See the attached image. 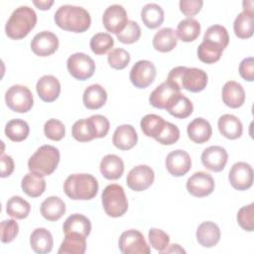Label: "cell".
<instances>
[{
  "label": "cell",
  "instance_id": "cell-1",
  "mask_svg": "<svg viewBox=\"0 0 254 254\" xmlns=\"http://www.w3.org/2000/svg\"><path fill=\"white\" fill-rule=\"evenodd\" d=\"M54 20L63 30L82 33L85 32L91 24L89 13L80 6L63 5L55 13Z\"/></svg>",
  "mask_w": 254,
  "mask_h": 254
},
{
  "label": "cell",
  "instance_id": "cell-2",
  "mask_svg": "<svg viewBox=\"0 0 254 254\" xmlns=\"http://www.w3.org/2000/svg\"><path fill=\"white\" fill-rule=\"evenodd\" d=\"M167 81L178 88H185L190 92H199L207 84V74L197 67L176 66L168 74Z\"/></svg>",
  "mask_w": 254,
  "mask_h": 254
},
{
  "label": "cell",
  "instance_id": "cell-3",
  "mask_svg": "<svg viewBox=\"0 0 254 254\" xmlns=\"http://www.w3.org/2000/svg\"><path fill=\"white\" fill-rule=\"evenodd\" d=\"M37 24V14L29 6H20L16 8L8 19L5 32L12 40H21L25 38Z\"/></svg>",
  "mask_w": 254,
  "mask_h": 254
},
{
  "label": "cell",
  "instance_id": "cell-4",
  "mask_svg": "<svg viewBox=\"0 0 254 254\" xmlns=\"http://www.w3.org/2000/svg\"><path fill=\"white\" fill-rule=\"evenodd\" d=\"M64 190L71 199L87 200L97 194L98 183L90 174H73L65 179Z\"/></svg>",
  "mask_w": 254,
  "mask_h": 254
},
{
  "label": "cell",
  "instance_id": "cell-5",
  "mask_svg": "<svg viewBox=\"0 0 254 254\" xmlns=\"http://www.w3.org/2000/svg\"><path fill=\"white\" fill-rule=\"evenodd\" d=\"M60 163V151L52 145H43L30 157L28 168L31 173L40 176L53 174Z\"/></svg>",
  "mask_w": 254,
  "mask_h": 254
},
{
  "label": "cell",
  "instance_id": "cell-6",
  "mask_svg": "<svg viewBox=\"0 0 254 254\" xmlns=\"http://www.w3.org/2000/svg\"><path fill=\"white\" fill-rule=\"evenodd\" d=\"M101 201L105 213L111 217H120L128 209L125 191L117 184H111L105 187L101 194Z\"/></svg>",
  "mask_w": 254,
  "mask_h": 254
},
{
  "label": "cell",
  "instance_id": "cell-7",
  "mask_svg": "<svg viewBox=\"0 0 254 254\" xmlns=\"http://www.w3.org/2000/svg\"><path fill=\"white\" fill-rule=\"evenodd\" d=\"M7 106L14 112H28L34 104V98L31 90L21 84H15L9 87L5 93Z\"/></svg>",
  "mask_w": 254,
  "mask_h": 254
},
{
  "label": "cell",
  "instance_id": "cell-8",
  "mask_svg": "<svg viewBox=\"0 0 254 254\" xmlns=\"http://www.w3.org/2000/svg\"><path fill=\"white\" fill-rule=\"evenodd\" d=\"M66 67L71 76L78 80L91 77L95 71L94 61L86 54L75 53L68 57Z\"/></svg>",
  "mask_w": 254,
  "mask_h": 254
},
{
  "label": "cell",
  "instance_id": "cell-9",
  "mask_svg": "<svg viewBox=\"0 0 254 254\" xmlns=\"http://www.w3.org/2000/svg\"><path fill=\"white\" fill-rule=\"evenodd\" d=\"M118 245L123 254H150L151 252L143 234L136 229L124 231L120 235Z\"/></svg>",
  "mask_w": 254,
  "mask_h": 254
},
{
  "label": "cell",
  "instance_id": "cell-10",
  "mask_svg": "<svg viewBox=\"0 0 254 254\" xmlns=\"http://www.w3.org/2000/svg\"><path fill=\"white\" fill-rule=\"evenodd\" d=\"M157 74L155 64L147 60H141L135 63L130 70V81L138 88H146L155 79Z\"/></svg>",
  "mask_w": 254,
  "mask_h": 254
},
{
  "label": "cell",
  "instance_id": "cell-11",
  "mask_svg": "<svg viewBox=\"0 0 254 254\" xmlns=\"http://www.w3.org/2000/svg\"><path fill=\"white\" fill-rule=\"evenodd\" d=\"M102 23L108 32L118 35L128 23V16L125 8L119 4L110 5L103 13Z\"/></svg>",
  "mask_w": 254,
  "mask_h": 254
},
{
  "label": "cell",
  "instance_id": "cell-12",
  "mask_svg": "<svg viewBox=\"0 0 254 254\" xmlns=\"http://www.w3.org/2000/svg\"><path fill=\"white\" fill-rule=\"evenodd\" d=\"M154 179L155 174L151 167L147 165H139L130 170L126 182L127 186L132 190L142 191L152 186Z\"/></svg>",
  "mask_w": 254,
  "mask_h": 254
},
{
  "label": "cell",
  "instance_id": "cell-13",
  "mask_svg": "<svg viewBox=\"0 0 254 254\" xmlns=\"http://www.w3.org/2000/svg\"><path fill=\"white\" fill-rule=\"evenodd\" d=\"M188 191L195 197L209 195L214 190V180L208 173L196 172L187 181Z\"/></svg>",
  "mask_w": 254,
  "mask_h": 254
},
{
  "label": "cell",
  "instance_id": "cell-14",
  "mask_svg": "<svg viewBox=\"0 0 254 254\" xmlns=\"http://www.w3.org/2000/svg\"><path fill=\"white\" fill-rule=\"evenodd\" d=\"M228 180L235 190H248L253 184V169L248 163L237 162L231 167Z\"/></svg>",
  "mask_w": 254,
  "mask_h": 254
},
{
  "label": "cell",
  "instance_id": "cell-15",
  "mask_svg": "<svg viewBox=\"0 0 254 254\" xmlns=\"http://www.w3.org/2000/svg\"><path fill=\"white\" fill-rule=\"evenodd\" d=\"M59 48L58 37L50 31H42L36 34L31 42L33 53L39 57L53 55Z\"/></svg>",
  "mask_w": 254,
  "mask_h": 254
},
{
  "label": "cell",
  "instance_id": "cell-16",
  "mask_svg": "<svg viewBox=\"0 0 254 254\" xmlns=\"http://www.w3.org/2000/svg\"><path fill=\"white\" fill-rule=\"evenodd\" d=\"M165 164L168 172L172 176L182 177L190 170L191 160L188 152L178 149L168 154Z\"/></svg>",
  "mask_w": 254,
  "mask_h": 254
},
{
  "label": "cell",
  "instance_id": "cell-17",
  "mask_svg": "<svg viewBox=\"0 0 254 254\" xmlns=\"http://www.w3.org/2000/svg\"><path fill=\"white\" fill-rule=\"evenodd\" d=\"M228 160L226 150L221 146H210L201 154V163L204 168L212 172H221Z\"/></svg>",
  "mask_w": 254,
  "mask_h": 254
},
{
  "label": "cell",
  "instance_id": "cell-18",
  "mask_svg": "<svg viewBox=\"0 0 254 254\" xmlns=\"http://www.w3.org/2000/svg\"><path fill=\"white\" fill-rule=\"evenodd\" d=\"M181 92V89L170 83L169 81H164L158 85L150 94L149 101L152 106L159 109H166L172 98Z\"/></svg>",
  "mask_w": 254,
  "mask_h": 254
},
{
  "label": "cell",
  "instance_id": "cell-19",
  "mask_svg": "<svg viewBox=\"0 0 254 254\" xmlns=\"http://www.w3.org/2000/svg\"><path fill=\"white\" fill-rule=\"evenodd\" d=\"M39 97L45 102L55 101L61 92V83L59 79L51 74L42 76L36 85Z\"/></svg>",
  "mask_w": 254,
  "mask_h": 254
},
{
  "label": "cell",
  "instance_id": "cell-20",
  "mask_svg": "<svg viewBox=\"0 0 254 254\" xmlns=\"http://www.w3.org/2000/svg\"><path fill=\"white\" fill-rule=\"evenodd\" d=\"M138 141V135L135 128L129 124L118 126L112 137L113 145L119 150L127 151L132 149Z\"/></svg>",
  "mask_w": 254,
  "mask_h": 254
},
{
  "label": "cell",
  "instance_id": "cell-21",
  "mask_svg": "<svg viewBox=\"0 0 254 254\" xmlns=\"http://www.w3.org/2000/svg\"><path fill=\"white\" fill-rule=\"evenodd\" d=\"M187 132L189 138L193 143L203 144L210 139L212 128L207 120L201 117H197L188 124Z\"/></svg>",
  "mask_w": 254,
  "mask_h": 254
},
{
  "label": "cell",
  "instance_id": "cell-22",
  "mask_svg": "<svg viewBox=\"0 0 254 254\" xmlns=\"http://www.w3.org/2000/svg\"><path fill=\"white\" fill-rule=\"evenodd\" d=\"M220 235L218 225L212 221H204L200 223L195 233L197 242L205 248L215 246L220 239Z\"/></svg>",
  "mask_w": 254,
  "mask_h": 254
},
{
  "label": "cell",
  "instance_id": "cell-23",
  "mask_svg": "<svg viewBox=\"0 0 254 254\" xmlns=\"http://www.w3.org/2000/svg\"><path fill=\"white\" fill-rule=\"evenodd\" d=\"M222 101L230 108H238L245 101V91L242 85L234 80L225 82L222 87Z\"/></svg>",
  "mask_w": 254,
  "mask_h": 254
},
{
  "label": "cell",
  "instance_id": "cell-24",
  "mask_svg": "<svg viewBox=\"0 0 254 254\" xmlns=\"http://www.w3.org/2000/svg\"><path fill=\"white\" fill-rule=\"evenodd\" d=\"M100 173L107 180H118L124 173V163L120 157L108 154L100 162Z\"/></svg>",
  "mask_w": 254,
  "mask_h": 254
},
{
  "label": "cell",
  "instance_id": "cell-25",
  "mask_svg": "<svg viewBox=\"0 0 254 254\" xmlns=\"http://www.w3.org/2000/svg\"><path fill=\"white\" fill-rule=\"evenodd\" d=\"M217 126L221 135L230 140L239 138L243 132L241 121L232 114H223L220 116L217 122Z\"/></svg>",
  "mask_w": 254,
  "mask_h": 254
},
{
  "label": "cell",
  "instance_id": "cell-26",
  "mask_svg": "<svg viewBox=\"0 0 254 254\" xmlns=\"http://www.w3.org/2000/svg\"><path fill=\"white\" fill-rule=\"evenodd\" d=\"M41 214L49 221H57L65 213V204L59 196L47 197L40 206Z\"/></svg>",
  "mask_w": 254,
  "mask_h": 254
},
{
  "label": "cell",
  "instance_id": "cell-27",
  "mask_svg": "<svg viewBox=\"0 0 254 254\" xmlns=\"http://www.w3.org/2000/svg\"><path fill=\"white\" fill-rule=\"evenodd\" d=\"M30 244L32 249L38 254H46L52 251L54 240L52 233L44 228H36L30 236Z\"/></svg>",
  "mask_w": 254,
  "mask_h": 254
},
{
  "label": "cell",
  "instance_id": "cell-28",
  "mask_svg": "<svg viewBox=\"0 0 254 254\" xmlns=\"http://www.w3.org/2000/svg\"><path fill=\"white\" fill-rule=\"evenodd\" d=\"M86 249V237L76 233L69 232L64 234V239L58 251L59 254H83Z\"/></svg>",
  "mask_w": 254,
  "mask_h": 254
},
{
  "label": "cell",
  "instance_id": "cell-29",
  "mask_svg": "<svg viewBox=\"0 0 254 254\" xmlns=\"http://www.w3.org/2000/svg\"><path fill=\"white\" fill-rule=\"evenodd\" d=\"M107 100V92L100 84H91L87 86L82 95V101L88 109H98L102 107Z\"/></svg>",
  "mask_w": 254,
  "mask_h": 254
},
{
  "label": "cell",
  "instance_id": "cell-30",
  "mask_svg": "<svg viewBox=\"0 0 254 254\" xmlns=\"http://www.w3.org/2000/svg\"><path fill=\"white\" fill-rule=\"evenodd\" d=\"M166 110L176 118L185 119L192 113L193 105L187 96L179 92L169 102Z\"/></svg>",
  "mask_w": 254,
  "mask_h": 254
},
{
  "label": "cell",
  "instance_id": "cell-31",
  "mask_svg": "<svg viewBox=\"0 0 254 254\" xmlns=\"http://www.w3.org/2000/svg\"><path fill=\"white\" fill-rule=\"evenodd\" d=\"M178 43V36L176 31L172 28L166 27L158 31L153 38V47L161 53L171 52Z\"/></svg>",
  "mask_w": 254,
  "mask_h": 254
},
{
  "label": "cell",
  "instance_id": "cell-32",
  "mask_svg": "<svg viewBox=\"0 0 254 254\" xmlns=\"http://www.w3.org/2000/svg\"><path fill=\"white\" fill-rule=\"evenodd\" d=\"M21 188L30 197H38L43 194L46 190V181L43 176L30 172L22 179Z\"/></svg>",
  "mask_w": 254,
  "mask_h": 254
},
{
  "label": "cell",
  "instance_id": "cell-33",
  "mask_svg": "<svg viewBox=\"0 0 254 254\" xmlns=\"http://www.w3.org/2000/svg\"><path fill=\"white\" fill-rule=\"evenodd\" d=\"M63 230L64 234L76 232L87 237L91 231V223L86 216L79 213H74L65 219L63 225Z\"/></svg>",
  "mask_w": 254,
  "mask_h": 254
},
{
  "label": "cell",
  "instance_id": "cell-34",
  "mask_svg": "<svg viewBox=\"0 0 254 254\" xmlns=\"http://www.w3.org/2000/svg\"><path fill=\"white\" fill-rule=\"evenodd\" d=\"M254 12L242 11L239 13L233 23V30L235 35L240 39H248L253 36Z\"/></svg>",
  "mask_w": 254,
  "mask_h": 254
},
{
  "label": "cell",
  "instance_id": "cell-35",
  "mask_svg": "<svg viewBox=\"0 0 254 254\" xmlns=\"http://www.w3.org/2000/svg\"><path fill=\"white\" fill-rule=\"evenodd\" d=\"M164 10L156 3H148L141 10V19L149 29H156L164 22Z\"/></svg>",
  "mask_w": 254,
  "mask_h": 254
},
{
  "label": "cell",
  "instance_id": "cell-36",
  "mask_svg": "<svg viewBox=\"0 0 254 254\" xmlns=\"http://www.w3.org/2000/svg\"><path fill=\"white\" fill-rule=\"evenodd\" d=\"M71 134L73 138L79 142H88L97 138L96 130L90 117L75 121L71 128Z\"/></svg>",
  "mask_w": 254,
  "mask_h": 254
},
{
  "label": "cell",
  "instance_id": "cell-37",
  "mask_svg": "<svg viewBox=\"0 0 254 254\" xmlns=\"http://www.w3.org/2000/svg\"><path fill=\"white\" fill-rule=\"evenodd\" d=\"M200 33V24L193 18H187L182 20L177 27L176 34L183 42L194 41Z\"/></svg>",
  "mask_w": 254,
  "mask_h": 254
},
{
  "label": "cell",
  "instance_id": "cell-38",
  "mask_svg": "<svg viewBox=\"0 0 254 254\" xmlns=\"http://www.w3.org/2000/svg\"><path fill=\"white\" fill-rule=\"evenodd\" d=\"M166 124V121L163 117L156 115V114H147L145 115L140 122L141 129L143 133L148 136L156 139L162 130L164 129V126Z\"/></svg>",
  "mask_w": 254,
  "mask_h": 254
},
{
  "label": "cell",
  "instance_id": "cell-39",
  "mask_svg": "<svg viewBox=\"0 0 254 254\" xmlns=\"http://www.w3.org/2000/svg\"><path fill=\"white\" fill-rule=\"evenodd\" d=\"M30 132L28 123L22 119H12L8 121L5 126V135L14 142H21L25 140Z\"/></svg>",
  "mask_w": 254,
  "mask_h": 254
},
{
  "label": "cell",
  "instance_id": "cell-40",
  "mask_svg": "<svg viewBox=\"0 0 254 254\" xmlns=\"http://www.w3.org/2000/svg\"><path fill=\"white\" fill-rule=\"evenodd\" d=\"M31 210L30 203L19 195L10 197L6 203V212L16 219L26 218Z\"/></svg>",
  "mask_w": 254,
  "mask_h": 254
},
{
  "label": "cell",
  "instance_id": "cell-41",
  "mask_svg": "<svg viewBox=\"0 0 254 254\" xmlns=\"http://www.w3.org/2000/svg\"><path fill=\"white\" fill-rule=\"evenodd\" d=\"M223 49L211 42L202 41L197 48V58L205 64H213L219 61Z\"/></svg>",
  "mask_w": 254,
  "mask_h": 254
},
{
  "label": "cell",
  "instance_id": "cell-42",
  "mask_svg": "<svg viewBox=\"0 0 254 254\" xmlns=\"http://www.w3.org/2000/svg\"><path fill=\"white\" fill-rule=\"evenodd\" d=\"M202 40L214 43L224 50L228 46L229 35L225 27L221 25H212L205 31Z\"/></svg>",
  "mask_w": 254,
  "mask_h": 254
},
{
  "label": "cell",
  "instance_id": "cell-43",
  "mask_svg": "<svg viewBox=\"0 0 254 254\" xmlns=\"http://www.w3.org/2000/svg\"><path fill=\"white\" fill-rule=\"evenodd\" d=\"M114 45L113 38L108 33H97L90 39V49L95 55L106 54Z\"/></svg>",
  "mask_w": 254,
  "mask_h": 254
},
{
  "label": "cell",
  "instance_id": "cell-44",
  "mask_svg": "<svg viewBox=\"0 0 254 254\" xmlns=\"http://www.w3.org/2000/svg\"><path fill=\"white\" fill-rule=\"evenodd\" d=\"M130 54L121 48L113 49L108 53L107 61L109 65L114 69L125 68L130 62Z\"/></svg>",
  "mask_w": 254,
  "mask_h": 254
},
{
  "label": "cell",
  "instance_id": "cell-45",
  "mask_svg": "<svg viewBox=\"0 0 254 254\" xmlns=\"http://www.w3.org/2000/svg\"><path fill=\"white\" fill-rule=\"evenodd\" d=\"M141 37V28L135 21H128L126 27L117 35L119 42L123 44H133Z\"/></svg>",
  "mask_w": 254,
  "mask_h": 254
},
{
  "label": "cell",
  "instance_id": "cell-46",
  "mask_svg": "<svg viewBox=\"0 0 254 254\" xmlns=\"http://www.w3.org/2000/svg\"><path fill=\"white\" fill-rule=\"evenodd\" d=\"M44 133L47 138L53 141H60L64 137L65 128L62 121L52 118L45 123Z\"/></svg>",
  "mask_w": 254,
  "mask_h": 254
},
{
  "label": "cell",
  "instance_id": "cell-47",
  "mask_svg": "<svg viewBox=\"0 0 254 254\" xmlns=\"http://www.w3.org/2000/svg\"><path fill=\"white\" fill-rule=\"evenodd\" d=\"M237 222L240 227L246 231L254 229V203L242 206L237 212Z\"/></svg>",
  "mask_w": 254,
  "mask_h": 254
},
{
  "label": "cell",
  "instance_id": "cell-48",
  "mask_svg": "<svg viewBox=\"0 0 254 254\" xmlns=\"http://www.w3.org/2000/svg\"><path fill=\"white\" fill-rule=\"evenodd\" d=\"M149 241L151 246L159 252H163L169 246V235L159 228H151L149 230Z\"/></svg>",
  "mask_w": 254,
  "mask_h": 254
},
{
  "label": "cell",
  "instance_id": "cell-49",
  "mask_svg": "<svg viewBox=\"0 0 254 254\" xmlns=\"http://www.w3.org/2000/svg\"><path fill=\"white\" fill-rule=\"evenodd\" d=\"M179 138H180L179 128L175 124L166 121L164 129L155 140L162 145H172L176 143L179 140Z\"/></svg>",
  "mask_w": 254,
  "mask_h": 254
},
{
  "label": "cell",
  "instance_id": "cell-50",
  "mask_svg": "<svg viewBox=\"0 0 254 254\" xmlns=\"http://www.w3.org/2000/svg\"><path fill=\"white\" fill-rule=\"evenodd\" d=\"M1 241L3 243H9L15 239L19 232V225L14 219H7L1 222Z\"/></svg>",
  "mask_w": 254,
  "mask_h": 254
},
{
  "label": "cell",
  "instance_id": "cell-51",
  "mask_svg": "<svg viewBox=\"0 0 254 254\" xmlns=\"http://www.w3.org/2000/svg\"><path fill=\"white\" fill-rule=\"evenodd\" d=\"M179 5L181 12L188 18H191L200 11L203 2L201 0H181Z\"/></svg>",
  "mask_w": 254,
  "mask_h": 254
},
{
  "label": "cell",
  "instance_id": "cell-52",
  "mask_svg": "<svg viewBox=\"0 0 254 254\" xmlns=\"http://www.w3.org/2000/svg\"><path fill=\"white\" fill-rule=\"evenodd\" d=\"M239 73L247 81L254 80V60L252 57L245 58L239 64Z\"/></svg>",
  "mask_w": 254,
  "mask_h": 254
},
{
  "label": "cell",
  "instance_id": "cell-53",
  "mask_svg": "<svg viewBox=\"0 0 254 254\" xmlns=\"http://www.w3.org/2000/svg\"><path fill=\"white\" fill-rule=\"evenodd\" d=\"M90 118L93 121L95 130H96V134H97V138L105 137L107 135V133L109 131V127H110L108 119L105 116L99 115V114L92 115V116H90Z\"/></svg>",
  "mask_w": 254,
  "mask_h": 254
},
{
  "label": "cell",
  "instance_id": "cell-54",
  "mask_svg": "<svg viewBox=\"0 0 254 254\" xmlns=\"http://www.w3.org/2000/svg\"><path fill=\"white\" fill-rule=\"evenodd\" d=\"M1 178L9 177L14 171V161L11 156L1 154Z\"/></svg>",
  "mask_w": 254,
  "mask_h": 254
},
{
  "label": "cell",
  "instance_id": "cell-55",
  "mask_svg": "<svg viewBox=\"0 0 254 254\" xmlns=\"http://www.w3.org/2000/svg\"><path fill=\"white\" fill-rule=\"evenodd\" d=\"M33 4L37 7V8H39V9H41V10H48V9H50L51 8V6L54 4V1L53 0H46V1H37V0H34L33 1Z\"/></svg>",
  "mask_w": 254,
  "mask_h": 254
},
{
  "label": "cell",
  "instance_id": "cell-56",
  "mask_svg": "<svg viewBox=\"0 0 254 254\" xmlns=\"http://www.w3.org/2000/svg\"><path fill=\"white\" fill-rule=\"evenodd\" d=\"M171 252H177V253H185L186 251L179 245V244H172L170 245V248H166L162 253H171Z\"/></svg>",
  "mask_w": 254,
  "mask_h": 254
},
{
  "label": "cell",
  "instance_id": "cell-57",
  "mask_svg": "<svg viewBox=\"0 0 254 254\" xmlns=\"http://www.w3.org/2000/svg\"><path fill=\"white\" fill-rule=\"evenodd\" d=\"M243 11H249V12H254L253 11V1L252 0H246L243 1Z\"/></svg>",
  "mask_w": 254,
  "mask_h": 254
}]
</instances>
